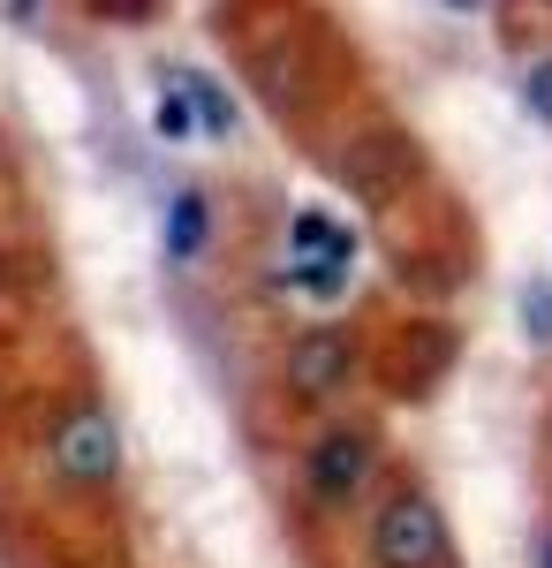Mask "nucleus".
Here are the masks:
<instances>
[{"label":"nucleus","instance_id":"f257e3e1","mask_svg":"<svg viewBox=\"0 0 552 568\" xmlns=\"http://www.w3.org/2000/svg\"><path fill=\"white\" fill-rule=\"evenodd\" d=\"M386 463V433L371 417H340L326 433L303 439V463H296V508L310 524H334L348 508H364V493Z\"/></svg>","mask_w":552,"mask_h":568},{"label":"nucleus","instance_id":"f03ea898","mask_svg":"<svg viewBox=\"0 0 552 568\" xmlns=\"http://www.w3.org/2000/svg\"><path fill=\"white\" fill-rule=\"evenodd\" d=\"M45 470L69 493H106V485L122 478V433H114V417H106L99 394H69L53 409V425H45Z\"/></svg>","mask_w":552,"mask_h":568},{"label":"nucleus","instance_id":"7ed1b4c3","mask_svg":"<svg viewBox=\"0 0 552 568\" xmlns=\"http://www.w3.org/2000/svg\"><path fill=\"white\" fill-rule=\"evenodd\" d=\"M371 568H454V530L431 485L401 478L371 508Z\"/></svg>","mask_w":552,"mask_h":568},{"label":"nucleus","instance_id":"20e7f679","mask_svg":"<svg viewBox=\"0 0 552 568\" xmlns=\"http://www.w3.org/2000/svg\"><path fill=\"white\" fill-rule=\"evenodd\" d=\"M280 379H288L296 402L348 394V379H356V334L348 326H303L296 342H288V356H280Z\"/></svg>","mask_w":552,"mask_h":568},{"label":"nucleus","instance_id":"39448f33","mask_svg":"<svg viewBox=\"0 0 552 568\" xmlns=\"http://www.w3.org/2000/svg\"><path fill=\"white\" fill-rule=\"evenodd\" d=\"M213 243V197L205 190H182L167 205V265H197Z\"/></svg>","mask_w":552,"mask_h":568},{"label":"nucleus","instance_id":"423d86ee","mask_svg":"<svg viewBox=\"0 0 552 568\" xmlns=\"http://www.w3.org/2000/svg\"><path fill=\"white\" fill-rule=\"evenodd\" d=\"M182 91H190V106H197V122H205L213 136H227L235 122H243V114H235V99H227V91H219L213 77H182Z\"/></svg>","mask_w":552,"mask_h":568},{"label":"nucleus","instance_id":"0eeeda50","mask_svg":"<svg viewBox=\"0 0 552 568\" xmlns=\"http://www.w3.org/2000/svg\"><path fill=\"white\" fill-rule=\"evenodd\" d=\"M152 130L167 136V144H190V136L205 130V122H197V106H190V91H182V84H167V91H160V106H152Z\"/></svg>","mask_w":552,"mask_h":568},{"label":"nucleus","instance_id":"6e6552de","mask_svg":"<svg viewBox=\"0 0 552 568\" xmlns=\"http://www.w3.org/2000/svg\"><path fill=\"white\" fill-rule=\"evenodd\" d=\"M522 106H530V114H538V122L552 130V53H545V61H530V69H522Z\"/></svg>","mask_w":552,"mask_h":568},{"label":"nucleus","instance_id":"1a4fd4ad","mask_svg":"<svg viewBox=\"0 0 552 568\" xmlns=\"http://www.w3.org/2000/svg\"><path fill=\"white\" fill-rule=\"evenodd\" d=\"M522 326H530V342H552V281L522 288Z\"/></svg>","mask_w":552,"mask_h":568},{"label":"nucleus","instance_id":"9d476101","mask_svg":"<svg viewBox=\"0 0 552 568\" xmlns=\"http://www.w3.org/2000/svg\"><path fill=\"white\" fill-rule=\"evenodd\" d=\"M160 0H99V16H152Z\"/></svg>","mask_w":552,"mask_h":568},{"label":"nucleus","instance_id":"9b49d317","mask_svg":"<svg viewBox=\"0 0 552 568\" xmlns=\"http://www.w3.org/2000/svg\"><path fill=\"white\" fill-rule=\"evenodd\" d=\"M538 568H552V524L538 530Z\"/></svg>","mask_w":552,"mask_h":568},{"label":"nucleus","instance_id":"f8f14e48","mask_svg":"<svg viewBox=\"0 0 552 568\" xmlns=\"http://www.w3.org/2000/svg\"><path fill=\"white\" fill-rule=\"evenodd\" d=\"M447 8H462V16H469V8H484V0H447Z\"/></svg>","mask_w":552,"mask_h":568}]
</instances>
